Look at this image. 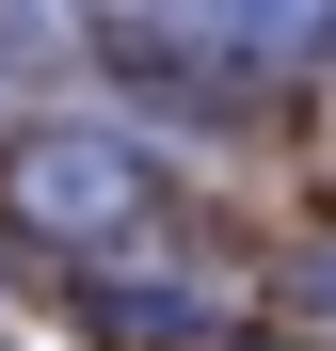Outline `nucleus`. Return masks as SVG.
Returning <instances> with one entry per match:
<instances>
[{
	"label": "nucleus",
	"mask_w": 336,
	"mask_h": 351,
	"mask_svg": "<svg viewBox=\"0 0 336 351\" xmlns=\"http://www.w3.org/2000/svg\"><path fill=\"white\" fill-rule=\"evenodd\" d=\"M289 304H336V240H320V256H304V271H289Z\"/></svg>",
	"instance_id": "7ed1b4c3"
},
{
	"label": "nucleus",
	"mask_w": 336,
	"mask_h": 351,
	"mask_svg": "<svg viewBox=\"0 0 336 351\" xmlns=\"http://www.w3.org/2000/svg\"><path fill=\"white\" fill-rule=\"evenodd\" d=\"M0 351H16V319H0Z\"/></svg>",
	"instance_id": "20e7f679"
},
{
	"label": "nucleus",
	"mask_w": 336,
	"mask_h": 351,
	"mask_svg": "<svg viewBox=\"0 0 336 351\" xmlns=\"http://www.w3.org/2000/svg\"><path fill=\"white\" fill-rule=\"evenodd\" d=\"M256 351H289V335H256Z\"/></svg>",
	"instance_id": "39448f33"
},
{
	"label": "nucleus",
	"mask_w": 336,
	"mask_h": 351,
	"mask_svg": "<svg viewBox=\"0 0 336 351\" xmlns=\"http://www.w3.org/2000/svg\"><path fill=\"white\" fill-rule=\"evenodd\" d=\"M96 319L128 335V351H177V335H192V287H177V271H160V287H144V271H112V287H96Z\"/></svg>",
	"instance_id": "f03ea898"
},
{
	"label": "nucleus",
	"mask_w": 336,
	"mask_h": 351,
	"mask_svg": "<svg viewBox=\"0 0 336 351\" xmlns=\"http://www.w3.org/2000/svg\"><path fill=\"white\" fill-rule=\"evenodd\" d=\"M0 208H16L32 240H65V256H128L160 223V160L128 128H16L0 144Z\"/></svg>",
	"instance_id": "f257e3e1"
}]
</instances>
